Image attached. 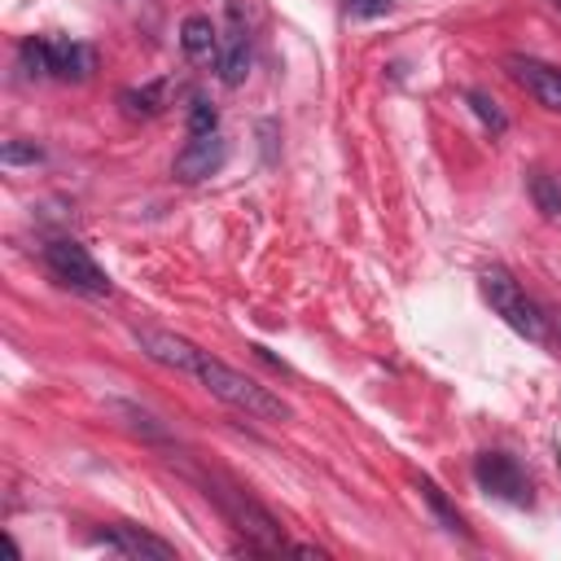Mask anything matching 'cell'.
I'll list each match as a JSON object with an SVG mask.
<instances>
[{"label": "cell", "mask_w": 561, "mask_h": 561, "mask_svg": "<svg viewBox=\"0 0 561 561\" xmlns=\"http://www.w3.org/2000/svg\"><path fill=\"white\" fill-rule=\"evenodd\" d=\"M136 342H140V351H145L153 364L175 368V373L202 381L219 403H228V408H237V412H245V416H254V421H289V403H285L280 394H272V390L259 386L254 377L228 368L224 359H215V355L202 351L197 342H188V337H180V333H167V329H136Z\"/></svg>", "instance_id": "cell-1"}, {"label": "cell", "mask_w": 561, "mask_h": 561, "mask_svg": "<svg viewBox=\"0 0 561 561\" xmlns=\"http://www.w3.org/2000/svg\"><path fill=\"white\" fill-rule=\"evenodd\" d=\"M206 495H215V504L228 513V522H232L250 543H259V552H280V548H285L280 522H276L254 495H245L241 486H232V482H224V478H206Z\"/></svg>", "instance_id": "cell-2"}, {"label": "cell", "mask_w": 561, "mask_h": 561, "mask_svg": "<svg viewBox=\"0 0 561 561\" xmlns=\"http://www.w3.org/2000/svg\"><path fill=\"white\" fill-rule=\"evenodd\" d=\"M44 267H48V276H53L61 289H70V294H83V298H110V294H114V285H110V276L101 272V263H96L79 241H70V237H57V241L44 245Z\"/></svg>", "instance_id": "cell-3"}, {"label": "cell", "mask_w": 561, "mask_h": 561, "mask_svg": "<svg viewBox=\"0 0 561 561\" xmlns=\"http://www.w3.org/2000/svg\"><path fill=\"white\" fill-rule=\"evenodd\" d=\"M478 280H482V298L491 302V311H495L513 333H522V337H530V342H543V316H539V307L526 298V289L513 280L508 267L491 263Z\"/></svg>", "instance_id": "cell-4"}, {"label": "cell", "mask_w": 561, "mask_h": 561, "mask_svg": "<svg viewBox=\"0 0 561 561\" xmlns=\"http://www.w3.org/2000/svg\"><path fill=\"white\" fill-rule=\"evenodd\" d=\"M473 478H478V486L486 491V495H495V500H504V504H530V478L522 473V465L513 460V456H504V451H482L478 460H473Z\"/></svg>", "instance_id": "cell-5"}, {"label": "cell", "mask_w": 561, "mask_h": 561, "mask_svg": "<svg viewBox=\"0 0 561 561\" xmlns=\"http://www.w3.org/2000/svg\"><path fill=\"white\" fill-rule=\"evenodd\" d=\"M224 162H228V140H224L219 131L188 136V145L175 153V180H184V184L210 180V175H215Z\"/></svg>", "instance_id": "cell-6"}, {"label": "cell", "mask_w": 561, "mask_h": 561, "mask_svg": "<svg viewBox=\"0 0 561 561\" xmlns=\"http://www.w3.org/2000/svg\"><path fill=\"white\" fill-rule=\"evenodd\" d=\"M96 548L105 552H118V557H153V561H175V543L140 530V526H105L92 535Z\"/></svg>", "instance_id": "cell-7"}, {"label": "cell", "mask_w": 561, "mask_h": 561, "mask_svg": "<svg viewBox=\"0 0 561 561\" xmlns=\"http://www.w3.org/2000/svg\"><path fill=\"white\" fill-rule=\"evenodd\" d=\"M245 75H250V31H245L237 0H228V31L219 39V79L228 88H237Z\"/></svg>", "instance_id": "cell-8"}, {"label": "cell", "mask_w": 561, "mask_h": 561, "mask_svg": "<svg viewBox=\"0 0 561 561\" xmlns=\"http://www.w3.org/2000/svg\"><path fill=\"white\" fill-rule=\"evenodd\" d=\"M504 66H508V75H513L539 105H548V110L561 114V70H557V66H543V61H535V57H508Z\"/></svg>", "instance_id": "cell-9"}, {"label": "cell", "mask_w": 561, "mask_h": 561, "mask_svg": "<svg viewBox=\"0 0 561 561\" xmlns=\"http://www.w3.org/2000/svg\"><path fill=\"white\" fill-rule=\"evenodd\" d=\"M48 66H53L57 79H75L79 83V79H88L96 70V57H92L88 44H79L70 35H57V39H48Z\"/></svg>", "instance_id": "cell-10"}, {"label": "cell", "mask_w": 561, "mask_h": 561, "mask_svg": "<svg viewBox=\"0 0 561 561\" xmlns=\"http://www.w3.org/2000/svg\"><path fill=\"white\" fill-rule=\"evenodd\" d=\"M180 44H184V53H188L193 61H219V31H215V22L202 18V13L184 18Z\"/></svg>", "instance_id": "cell-11"}, {"label": "cell", "mask_w": 561, "mask_h": 561, "mask_svg": "<svg viewBox=\"0 0 561 561\" xmlns=\"http://www.w3.org/2000/svg\"><path fill=\"white\" fill-rule=\"evenodd\" d=\"M118 101H123V110H127L131 118H153V114H162V105H167V83L158 79V83H145V88H127Z\"/></svg>", "instance_id": "cell-12"}, {"label": "cell", "mask_w": 561, "mask_h": 561, "mask_svg": "<svg viewBox=\"0 0 561 561\" xmlns=\"http://www.w3.org/2000/svg\"><path fill=\"white\" fill-rule=\"evenodd\" d=\"M421 500H425V504H430V513H434V517L443 522V530H451V535H469L465 517H460V513H456V508L447 504V495H443V491H438V486H434L430 478H421Z\"/></svg>", "instance_id": "cell-13"}, {"label": "cell", "mask_w": 561, "mask_h": 561, "mask_svg": "<svg viewBox=\"0 0 561 561\" xmlns=\"http://www.w3.org/2000/svg\"><path fill=\"white\" fill-rule=\"evenodd\" d=\"M530 197H535V210H539L543 219H561V180H557V175L535 171V175H530Z\"/></svg>", "instance_id": "cell-14"}, {"label": "cell", "mask_w": 561, "mask_h": 561, "mask_svg": "<svg viewBox=\"0 0 561 561\" xmlns=\"http://www.w3.org/2000/svg\"><path fill=\"white\" fill-rule=\"evenodd\" d=\"M18 61H22V70H26V79H44V75H53V66H48V39H22V48H18Z\"/></svg>", "instance_id": "cell-15"}, {"label": "cell", "mask_w": 561, "mask_h": 561, "mask_svg": "<svg viewBox=\"0 0 561 561\" xmlns=\"http://www.w3.org/2000/svg\"><path fill=\"white\" fill-rule=\"evenodd\" d=\"M465 101H469V110H473V114H478V118H482V123H486V127H491L495 136H500V131L508 127V118L500 114V105H495V101H491V96H486L482 88H473V92H469Z\"/></svg>", "instance_id": "cell-16"}, {"label": "cell", "mask_w": 561, "mask_h": 561, "mask_svg": "<svg viewBox=\"0 0 561 561\" xmlns=\"http://www.w3.org/2000/svg\"><path fill=\"white\" fill-rule=\"evenodd\" d=\"M215 127H219L215 105L202 101V96H193V101H188V136H206V131H215Z\"/></svg>", "instance_id": "cell-17"}, {"label": "cell", "mask_w": 561, "mask_h": 561, "mask_svg": "<svg viewBox=\"0 0 561 561\" xmlns=\"http://www.w3.org/2000/svg\"><path fill=\"white\" fill-rule=\"evenodd\" d=\"M39 158H44V153H39L35 145H22V140H9V145L0 149V162H4V167H22V162H31V167H35Z\"/></svg>", "instance_id": "cell-18"}, {"label": "cell", "mask_w": 561, "mask_h": 561, "mask_svg": "<svg viewBox=\"0 0 561 561\" xmlns=\"http://www.w3.org/2000/svg\"><path fill=\"white\" fill-rule=\"evenodd\" d=\"M346 18H386L394 9V0H342Z\"/></svg>", "instance_id": "cell-19"}, {"label": "cell", "mask_w": 561, "mask_h": 561, "mask_svg": "<svg viewBox=\"0 0 561 561\" xmlns=\"http://www.w3.org/2000/svg\"><path fill=\"white\" fill-rule=\"evenodd\" d=\"M548 4H552V9H561V0H548Z\"/></svg>", "instance_id": "cell-20"}]
</instances>
